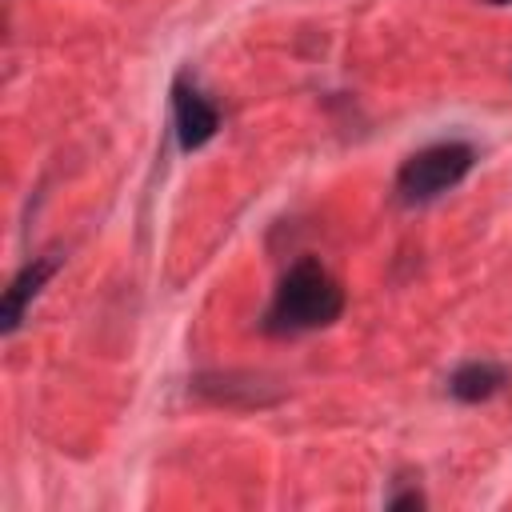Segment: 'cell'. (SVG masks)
<instances>
[{
	"instance_id": "1",
	"label": "cell",
	"mask_w": 512,
	"mask_h": 512,
	"mask_svg": "<svg viewBox=\"0 0 512 512\" xmlns=\"http://www.w3.org/2000/svg\"><path fill=\"white\" fill-rule=\"evenodd\" d=\"M340 312H344V288L328 276L320 260L304 256L280 276L264 328L280 336L312 332V328H328L332 320H340Z\"/></svg>"
},
{
	"instance_id": "2",
	"label": "cell",
	"mask_w": 512,
	"mask_h": 512,
	"mask_svg": "<svg viewBox=\"0 0 512 512\" xmlns=\"http://www.w3.org/2000/svg\"><path fill=\"white\" fill-rule=\"evenodd\" d=\"M472 160H476V152H472L464 140L428 144V148L412 152V156L400 164V172H396V192H400L408 204L436 200V196H444L448 188H456V184L472 172Z\"/></svg>"
},
{
	"instance_id": "3",
	"label": "cell",
	"mask_w": 512,
	"mask_h": 512,
	"mask_svg": "<svg viewBox=\"0 0 512 512\" xmlns=\"http://www.w3.org/2000/svg\"><path fill=\"white\" fill-rule=\"evenodd\" d=\"M172 108H176V136H180V148L192 152V148H204L216 128H220V112L216 104L196 92L188 80H176L172 84Z\"/></svg>"
},
{
	"instance_id": "4",
	"label": "cell",
	"mask_w": 512,
	"mask_h": 512,
	"mask_svg": "<svg viewBox=\"0 0 512 512\" xmlns=\"http://www.w3.org/2000/svg\"><path fill=\"white\" fill-rule=\"evenodd\" d=\"M60 268V252H44V256H32V264H24L16 272V280L4 288V304H0V332L12 336L24 320V308L32 304V296L48 284V276Z\"/></svg>"
},
{
	"instance_id": "5",
	"label": "cell",
	"mask_w": 512,
	"mask_h": 512,
	"mask_svg": "<svg viewBox=\"0 0 512 512\" xmlns=\"http://www.w3.org/2000/svg\"><path fill=\"white\" fill-rule=\"evenodd\" d=\"M500 384H504V372H500L496 364L472 360V364H460V368L452 372V380H448V392H452L456 400H468V404H476V400H488V396H492Z\"/></svg>"
},
{
	"instance_id": "6",
	"label": "cell",
	"mask_w": 512,
	"mask_h": 512,
	"mask_svg": "<svg viewBox=\"0 0 512 512\" xmlns=\"http://www.w3.org/2000/svg\"><path fill=\"white\" fill-rule=\"evenodd\" d=\"M424 504V496L420 492H400V496H392L388 500V508H420Z\"/></svg>"
},
{
	"instance_id": "7",
	"label": "cell",
	"mask_w": 512,
	"mask_h": 512,
	"mask_svg": "<svg viewBox=\"0 0 512 512\" xmlns=\"http://www.w3.org/2000/svg\"><path fill=\"white\" fill-rule=\"evenodd\" d=\"M488 4H512V0H488Z\"/></svg>"
}]
</instances>
